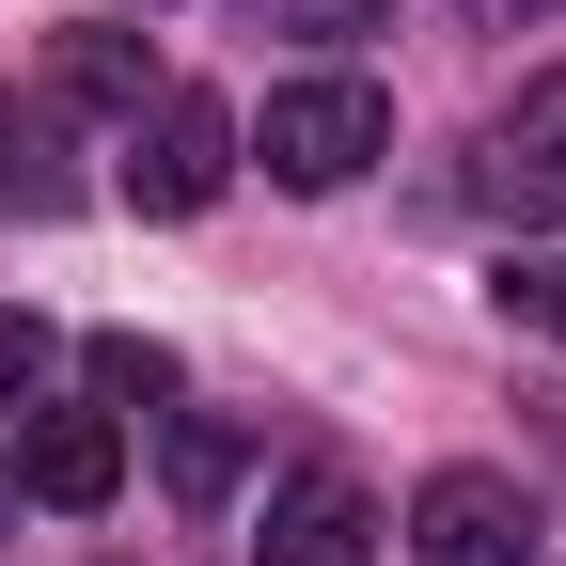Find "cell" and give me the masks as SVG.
I'll use <instances>...</instances> for the list:
<instances>
[{
	"instance_id": "6",
	"label": "cell",
	"mask_w": 566,
	"mask_h": 566,
	"mask_svg": "<svg viewBox=\"0 0 566 566\" xmlns=\"http://www.w3.org/2000/svg\"><path fill=\"white\" fill-rule=\"evenodd\" d=\"M17 488H32L48 520H95L111 488H126V424L111 409H48L32 441H17Z\"/></svg>"
},
{
	"instance_id": "4",
	"label": "cell",
	"mask_w": 566,
	"mask_h": 566,
	"mask_svg": "<svg viewBox=\"0 0 566 566\" xmlns=\"http://www.w3.org/2000/svg\"><path fill=\"white\" fill-rule=\"evenodd\" d=\"M472 189L504 205V221H566V63H551V80H520V111L488 126Z\"/></svg>"
},
{
	"instance_id": "10",
	"label": "cell",
	"mask_w": 566,
	"mask_h": 566,
	"mask_svg": "<svg viewBox=\"0 0 566 566\" xmlns=\"http://www.w3.org/2000/svg\"><path fill=\"white\" fill-rule=\"evenodd\" d=\"M95 394H111V409H158V394H174V346H142V331H95Z\"/></svg>"
},
{
	"instance_id": "5",
	"label": "cell",
	"mask_w": 566,
	"mask_h": 566,
	"mask_svg": "<svg viewBox=\"0 0 566 566\" xmlns=\"http://www.w3.org/2000/svg\"><path fill=\"white\" fill-rule=\"evenodd\" d=\"M252 551H268V566H363V551H378V504H363V472H331V457H315V472H283Z\"/></svg>"
},
{
	"instance_id": "13",
	"label": "cell",
	"mask_w": 566,
	"mask_h": 566,
	"mask_svg": "<svg viewBox=\"0 0 566 566\" xmlns=\"http://www.w3.org/2000/svg\"><path fill=\"white\" fill-rule=\"evenodd\" d=\"M472 17H551V0H472Z\"/></svg>"
},
{
	"instance_id": "8",
	"label": "cell",
	"mask_w": 566,
	"mask_h": 566,
	"mask_svg": "<svg viewBox=\"0 0 566 566\" xmlns=\"http://www.w3.org/2000/svg\"><path fill=\"white\" fill-rule=\"evenodd\" d=\"M48 95L63 111H142V95H158V48H142V32H63L48 48Z\"/></svg>"
},
{
	"instance_id": "3",
	"label": "cell",
	"mask_w": 566,
	"mask_h": 566,
	"mask_svg": "<svg viewBox=\"0 0 566 566\" xmlns=\"http://www.w3.org/2000/svg\"><path fill=\"white\" fill-rule=\"evenodd\" d=\"M409 551L424 566H535V488L520 472H424V504H409Z\"/></svg>"
},
{
	"instance_id": "9",
	"label": "cell",
	"mask_w": 566,
	"mask_h": 566,
	"mask_svg": "<svg viewBox=\"0 0 566 566\" xmlns=\"http://www.w3.org/2000/svg\"><path fill=\"white\" fill-rule=\"evenodd\" d=\"M221 488H237V424H205V409H189V424H174V504L205 520Z\"/></svg>"
},
{
	"instance_id": "7",
	"label": "cell",
	"mask_w": 566,
	"mask_h": 566,
	"mask_svg": "<svg viewBox=\"0 0 566 566\" xmlns=\"http://www.w3.org/2000/svg\"><path fill=\"white\" fill-rule=\"evenodd\" d=\"M80 205V158H63V95L17 80L0 95V221H63Z\"/></svg>"
},
{
	"instance_id": "14",
	"label": "cell",
	"mask_w": 566,
	"mask_h": 566,
	"mask_svg": "<svg viewBox=\"0 0 566 566\" xmlns=\"http://www.w3.org/2000/svg\"><path fill=\"white\" fill-rule=\"evenodd\" d=\"M0 535H17V488H0Z\"/></svg>"
},
{
	"instance_id": "1",
	"label": "cell",
	"mask_w": 566,
	"mask_h": 566,
	"mask_svg": "<svg viewBox=\"0 0 566 566\" xmlns=\"http://www.w3.org/2000/svg\"><path fill=\"white\" fill-rule=\"evenodd\" d=\"M237 158H268L283 189H363L394 158V95L378 80H283L268 126H237Z\"/></svg>"
},
{
	"instance_id": "12",
	"label": "cell",
	"mask_w": 566,
	"mask_h": 566,
	"mask_svg": "<svg viewBox=\"0 0 566 566\" xmlns=\"http://www.w3.org/2000/svg\"><path fill=\"white\" fill-rule=\"evenodd\" d=\"M32 378H48V315H0V409H32Z\"/></svg>"
},
{
	"instance_id": "2",
	"label": "cell",
	"mask_w": 566,
	"mask_h": 566,
	"mask_svg": "<svg viewBox=\"0 0 566 566\" xmlns=\"http://www.w3.org/2000/svg\"><path fill=\"white\" fill-rule=\"evenodd\" d=\"M221 174H237V111L205 95V80H158V95L126 111V205H142V221H205Z\"/></svg>"
},
{
	"instance_id": "11",
	"label": "cell",
	"mask_w": 566,
	"mask_h": 566,
	"mask_svg": "<svg viewBox=\"0 0 566 566\" xmlns=\"http://www.w3.org/2000/svg\"><path fill=\"white\" fill-rule=\"evenodd\" d=\"M504 315H535V331L566 346V252H520V268H504Z\"/></svg>"
}]
</instances>
